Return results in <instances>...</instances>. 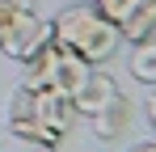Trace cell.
Masks as SVG:
<instances>
[{
    "label": "cell",
    "mask_w": 156,
    "mask_h": 152,
    "mask_svg": "<svg viewBox=\"0 0 156 152\" xmlns=\"http://www.w3.org/2000/svg\"><path fill=\"white\" fill-rule=\"evenodd\" d=\"M38 118V93L30 85H17V93L9 97V123H30Z\"/></svg>",
    "instance_id": "9c48e42d"
},
{
    "label": "cell",
    "mask_w": 156,
    "mask_h": 152,
    "mask_svg": "<svg viewBox=\"0 0 156 152\" xmlns=\"http://www.w3.org/2000/svg\"><path fill=\"white\" fill-rule=\"evenodd\" d=\"M131 152H135V148H131Z\"/></svg>",
    "instance_id": "9a60e30c"
},
{
    "label": "cell",
    "mask_w": 156,
    "mask_h": 152,
    "mask_svg": "<svg viewBox=\"0 0 156 152\" xmlns=\"http://www.w3.org/2000/svg\"><path fill=\"white\" fill-rule=\"evenodd\" d=\"M38 93V123L47 127L51 135H68L72 131V123H76L80 114H76V106H72V97L68 93H59V89H34Z\"/></svg>",
    "instance_id": "3957f363"
},
{
    "label": "cell",
    "mask_w": 156,
    "mask_h": 152,
    "mask_svg": "<svg viewBox=\"0 0 156 152\" xmlns=\"http://www.w3.org/2000/svg\"><path fill=\"white\" fill-rule=\"evenodd\" d=\"M135 152H156V135H152V139H144V144H135Z\"/></svg>",
    "instance_id": "5bb4252c"
},
{
    "label": "cell",
    "mask_w": 156,
    "mask_h": 152,
    "mask_svg": "<svg viewBox=\"0 0 156 152\" xmlns=\"http://www.w3.org/2000/svg\"><path fill=\"white\" fill-rule=\"evenodd\" d=\"M135 4H139V0H93V9H97L101 17H110L114 25L122 21V17H127V13L135 9Z\"/></svg>",
    "instance_id": "30bf717a"
},
{
    "label": "cell",
    "mask_w": 156,
    "mask_h": 152,
    "mask_svg": "<svg viewBox=\"0 0 156 152\" xmlns=\"http://www.w3.org/2000/svg\"><path fill=\"white\" fill-rule=\"evenodd\" d=\"M89 68L93 63H84L76 51H68V47H59L55 42V63H51V89H59V93H68L72 97V89H76L80 80L89 76Z\"/></svg>",
    "instance_id": "8992f818"
},
{
    "label": "cell",
    "mask_w": 156,
    "mask_h": 152,
    "mask_svg": "<svg viewBox=\"0 0 156 152\" xmlns=\"http://www.w3.org/2000/svg\"><path fill=\"white\" fill-rule=\"evenodd\" d=\"M17 13H9V9H0V42H4V34H9V25H13Z\"/></svg>",
    "instance_id": "4fadbf2b"
},
{
    "label": "cell",
    "mask_w": 156,
    "mask_h": 152,
    "mask_svg": "<svg viewBox=\"0 0 156 152\" xmlns=\"http://www.w3.org/2000/svg\"><path fill=\"white\" fill-rule=\"evenodd\" d=\"M152 34H156V0H139L127 17L118 21V38L135 47V42H144V38H152Z\"/></svg>",
    "instance_id": "52a82bcc"
},
{
    "label": "cell",
    "mask_w": 156,
    "mask_h": 152,
    "mask_svg": "<svg viewBox=\"0 0 156 152\" xmlns=\"http://www.w3.org/2000/svg\"><path fill=\"white\" fill-rule=\"evenodd\" d=\"M131 76L144 80V85H156V34L144 38V42H135V51H131Z\"/></svg>",
    "instance_id": "ba28073f"
},
{
    "label": "cell",
    "mask_w": 156,
    "mask_h": 152,
    "mask_svg": "<svg viewBox=\"0 0 156 152\" xmlns=\"http://www.w3.org/2000/svg\"><path fill=\"white\" fill-rule=\"evenodd\" d=\"M47 42H51V21H42V17L30 9V13H17V17H13V25H9L0 51H4L9 59L26 63L30 55H34L38 47H47Z\"/></svg>",
    "instance_id": "7a4b0ae2"
},
{
    "label": "cell",
    "mask_w": 156,
    "mask_h": 152,
    "mask_svg": "<svg viewBox=\"0 0 156 152\" xmlns=\"http://www.w3.org/2000/svg\"><path fill=\"white\" fill-rule=\"evenodd\" d=\"M51 38L59 42V47L76 51L84 63H105L114 51H118V25L110 21V17H101L93 4H68V9H59L51 21Z\"/></svg>",
    "instance_id": "6da1fadb"
},
{
    "label": "cell",
    "mask_w": 156,
    "mask_h": 152,
    "mask_svg": "<svg viewBox=\"0 0 156 152\" xmlns=\"http://www.w3.org/2000/svg\"><path fill=\"white\" fill-rule=\"evenodd\" d=\"M131 118H135L131 97L114 93V97H110L101 110L93 114V135H97V139H122V135L131 131Z\"/></svg>",
    "instance_id": "5b68a950"
},
{
    "label": "cell",
    "mask_w": 156,
    "mask_h": 152,
    "mask_svg": "<svg viewBox=\"0 0 156 152\" xmlns=\"http://www.w3.org/2000/svg\"><path fill=\"white\" fill-rule=\"evenodd\" d=\"M144 110H148V123L156 127V89L148 93V97H144Z\"/></svg>",
    "instance_id": "7c38bea8"
},
{
    "label": "cell",
    "mask_w": 156,
    "mask_h": 152,
    "mask_svg": "<svg viewBox=\"0 0 156 152\" xmlns=\"http://www.w3.org/2000/svg\"><path fill=\"white\" fill-rule=\"evenodd\" d=\"M114 93H118L114 76H105V72H97V68H89V76L80 80L76 89H72V106H76V114L93 118V114H97V110H101Z\"/></svg>",
    "instance_id": "277c9868"
},
{
    "label": "cell",
    "mask_w": 156,
    "mask_h": 152,
    "mask_svg": "<svg viewBox=\"0 0 156 152\" xmlns=\"http://www.w3.org/2000/svg\"><path fill=\"white\" fill-rule=\"evenodd\" d=\"M0 9H9V13H30L34 0H0Z\"/></svg>",
    "instance_id": "8fae6325"
}]
</instances>
